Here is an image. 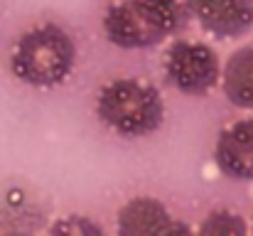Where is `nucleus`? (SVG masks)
<instances>
[{"label":"nucleus","instance_id":"2","mask_svg":"<svg viewBox=\"0 0 253 236\" xmlns=\"http://www.w3.org/2000/svg\"><path fill=\"white\" fill-rule=\"evenodd\" d=\"M98 121L123 138L155 133L165 118V101L155 84L143 79H113L96 96Z\"/></svg>","mask_w":253,"mask_h":236},{"label":"nucleus","instance_id":"3","mask_svg":"<svg viewBox=\"0 0 253 236\" xmlns=\"http://www.w3.org/2000/svg\"><path fill=\"white\" fill-rule=\"evenodd\" d=\"M165 77L184 96H204L219 84L221 59L204 42L174 40L165 52Z\"/></svg>","mask_w":253,"mask_h":236},{"label":"nucleus","instance_id":"9","mask_svg":"<svg viewBox=\"0 0 253 236\" xmlns=\"http://www.w3.org/2000/svg\"><path fill=\"white\" fill-rule=\"evenodd\" d=\"M140 17H145L158 32L169 35L179 32L187 20H189V10L184 5V0H126Z\"/></svg>","mask_w":253,"mask_h":236},{"label":"nucleus","instance_id":"5","mask_svg":"<svg viewBox=\"0 0 253 236\" xmlns=\"http://www.w3.org/2000/svg\"><path fill=\"white\" fill-rule=\"evenodd\" d=\"M214 162L224 177L253 182V118H241L219 133Z\"/></svg>","mask_w":253,"mask_h":236},{"label":"nucleus","instance_id":"8","mask_svg":"<svg viewBox=\"0 0 253 236\" xmlns=\"http://www.w3.org/2000/svg\"><path fill=\"white\" fill-rule=\"evenodd\" d=\"M219 81L231 106L253 111V45L239 47L226 59Z\"/></svg>","mask_w":253,"mask_h":236},{"label":"nucleus","instance_id":"1","mask_svg":"<svg viewBox=\"0 0 253 236\" xmlns=\"http://www.w3.org/2000/svg\"><path fill=\"white\" fill-rule=\"evenodd\" d=\"M77 64V45L72 35L54 25L42 22L25 35L12 47L10 69L27 86L54 89L72 77Z\"/></svg>","mask_w":253,"mask_h":236},{"label":"nucleus","instance_id":"10","mask_svg":"<svg viewBox=\"0 0 253 236\" xmlns=\"http://www.w3.org/2000/svg\"><path fill=\"white\" fill-rule=\"evenodd\" d=\"M199 234H221V236H244L249 234V224L234 209H214L204 217L197 229Z\"/></svg>","mask_w":253,"mask_h":236},{"label":"nucleus","instance_id":"11","mask_svg":"<svg viewBox=\"0 0 253 236\" xmlns=\"http://www.w3.org/2000/svg\"><path fill=\"white\" fill-rule=\"evenodd\" d=\"M49 232H54V234H82V236L103 234V229H101L98 224H93L91 219L79 217V214H74V217H62L57 224H52Z\"/></svg>","mask_w":253,"mask_h":236},{"label":"nucleus","instance_id":"4","mask_svg":"<svg viewBox=\"0 0 253 236\" xmlns=\"http://www.w3.org/2000/svg\"><path fill=\"white\" fill-rule=\"evenodd\" d=\"M189 15L204 32L236 40L253 30V0H184Z\"/></svg>","mask_w":253,"mask_h":236},{"label":"nucleus","instance_id":"12","mask_svg":"<svg viewBox=\"0 0 253 236\" xmlns=\"http://www.w3.org/2000/svg\"><path fill=\"white\" fill-rule=\"evenodd\" d=\"M251 232H253V224H251Z\"/></svg>","mask_w":253,"mask_h":236},{"label":"nucleus","instance_id":"6","mask_svg":"<svg viewBox=\"0 0 253 236\" xmlns=\"http://www.w3.org/2000/svg\"><path fill=\"white\" fill-rule=\"evenodd\" d=\"M103 35L111 45L123 49H148L165 40L145 17H140L126 0H116L103 12Z\"/></svg>","mask_w":253,"mask_h":236},{"label":"nucleus","instance_id":"7","mask_svg":"<svg viewBox=\"0 0 253 236\" xmlns=\"http://www.w3.org/2000/svg\"><path fill=\"white\" fill-rule=\"evenodd\" d=\"M192 229L177 222L169 209L153 197H135L118 212V234H189Z\"/></svg>","mask_w":253,"mask_h":236}]
</instances>
